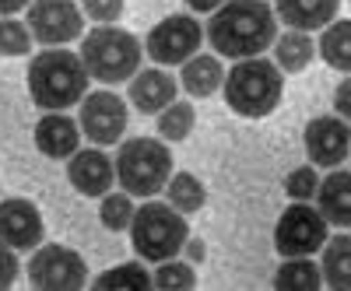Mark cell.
<instances>
[{
  "label": "cell",
  "mask_w": 351,
  "mask_h": 291,
  "mask_svg": "<svg viewBox=\"0 0 351 291\" xmlns=\"http://www.w3.org/2000/svg\"><path fill=\"white\" fill-rule=\"evenodd\" d=\"M278 291H316L324 288V270H319L309 256H285V264L274 274Z\"/></svg>",
  "instance_id": "22"
},
{
  "label": "cell",
  "mask_w": 351,
  "mask_h": 291,
  "mask_svg": "<svg viewBox=\"0 0 351 291\" xmlns=\"http://www.w3.org/2000/svg\"><path fill=\"white\" fill-rule=\"evenodd\" d=\"M144 46L134 32H123V28L112 25H99L88 36H81V60L88 77H95L102 84H120L130 81L141 67Z\"/></svg>",
  "instance_id": "4"
},
{
  "label": "cell",
  "mask_w": 351,
  "mask_h": 291,
  "mask_svg": "<svg viewBox=\"0 0 351 291\" xmlns=\"http://www.w3.org/2000/svg\"><path fill=\"white\" fill-rule=\"evenodd\" d=\"M134 197L130 193H106L102 203H99V221L109 228V231H130V221H134Z\"/></svg>",
  "instance_id": "27"
},
{
  "label": "cell",
  "mask_w": 351,
  "mask_h": 291,
  "mask_svg": "<svg viewBox=\"0 0 351 291\" xmlns=\"http://www.w3.org/2000/svg\"><path fill=\"white\" fill-rule=\"evenodd\" d=\"M316 165H299L295 172H288V179H285V193L291 200H313L316 197Z\"/></svg>",
  "instance_id": "30"
},
{
  "label": "cell",
  "mask_w": 351,
  "mask_h": 291,
  "mask_svg": "<svg viewBox=\"0 0 351 291\" xmlns=\"http://www.w3.org/2000/svg\"><path fill=\"white\" fill-rule=\"evenodd\" d=\"M319 56L334 67L351 74V18L348 21H330L319 36Z\"/></svg>",
  "instance_id": "23"
},
{
  "label": "cell",
  "mask_w": 351,
  "mask_h": 291,
  "mask_svg": "<svg viewBox=\"0 0 351 291\" xmlns=\"http://www.w3.org/2000/svg\"><path fill=\"white\" fill-rule=\"evenodd\" d=\"M28 4H32V0H0V14H14V11H21V8H28Z\"/></svg>",
  "instance_id": "36"
},
{
  "label": "cell",
  "mask_w": 351,
  "mask_h": 291,
  "mask_svg": "<svg viewBox=\"0 0 351 291\" xmlns=\"http://www.w3.org/2000/svg\"><path fill=\"white\" fill-rule=\"evenodd\" d=\"M95 291H116V288H123V291H144V288H155L148 267H141V264H120V267H109L102 270L95 281H92Z\"/></svg>",
  "instance_id": "25"
},
{
  "label": "cell",
  "mask_w": 351,
  "mask_h": 291,
  "mask_svg": "<svg viewBox=\"0 0 351 291\" xmlns=\"http://www.w3.org/2000/svg\"><path fill=\"white\" fill-rule=\"evenodd\" d=\"M28 28L43 46H67L84 32V11L74 0H32L28 4Z\"/></svg>",
  "instance_id": "10"
},
{
  "label": "cell",
  "mask_w": 351,
  "mask_h": 291,
  "mask_svg": "<svg viewBox=\"0 0 351 291\" xmlns=\"http://www.w3.org/2000/svg\"><path fill=\"white\" fill-rule=\"evenodd\" d=\"M334 112L341 116V120H351V77L334 88Z\"/></svg>",
  "instance_id": "33"
},
{
  "label": "cell",
  "mask_w": 351,
  "mask_h": 291,
  "mask_svg": "<svg viewBox=\"0 0 351 291\" xmlns=\"http://www.w3.org/2000/svg\"><path fill=\"white\" fill-rule=\"evenodd\" d=\"M116 162V179H120L123 193L130 197H155L165 190L172 176V155L162 140L155 137H130L120 144Z\"/></svg>",
  "instance_id": "6"
},
{
  "label": "cell",
  "mask_w": 351,
  "mask_h": 291,
  "mask_svg": "<svg viewBox=\"0 0 351 291\" xmlns=\"http://www.w3.org/2000/svg\"><path fill=\"white\" fill-rule=\"evenodd\" d=\"M193 120H197V112H193L190 102H169L158 112V134H162V140H172V144L186 140L190 130H193Z\"/></svg>",
  "instance_id": "26"
},
{
  "label": "cell",
  "mask_w": 351,
  "mask_h": 291,
  "mask_svg": "<svg viewBox=\"0 0 351 291\" xmlns=\"http://www.w3.org/2000/svg\"><path fill=\"white\" fill-rule=\"evenodd\" d=\"M186 239H190V225L172 203L148 200L144 207L134 211L130 242H134V253L144 264H162V260L180 256Z\"/></svg>",
  "instance_id": "5"
},
{
  "label": "cell",
  "mask_w": 351,
  "mask_h": 291,
  "mask_svg": "<svg viewBox=\"0 0 351 291\" xmlns=\"http://www.w3.org/2000/svg\"><path fill=\"white\" fill-rule=\"evenodd\" d=\"M18 281V256L8 242H0V288H11Z\"/></svg>",
  "instance_id": "32"
},
{
  "label": "cell",
  "mask_w": 351,
  "mask_h": 291,
  "mask_svg": "<svg viewBox=\"0 0 351 291\" xmlns=\"http://www.w3.org/2000/svg\"><path fill=\"white\" fill-rule=\"evenodd\" d=\"M221 4H225V0H186V8L197 11V14H215Z\"/></svg>",
  "instance_id": "35"
},
{
  "label": "cell",
  "mask_w": 351,
  "mask_h": 291,
  "mask_svg": "<svg viewBox=\"0 0 351 291\" xmlns=\"http://www.w3.org/2000/svg\"><path fill=\"white\" fill-rule=\"evenodd\" d=\"M211 49L228 60H250L278 39V14L263 0H225L204 28Z\"/></svg>",
  "instance_id": "1"
},
{
  "label": "cell",
  "mask_w": 351,
  "mask_h": 291,
  "mask_svg": "<svg viewBox=\"0 0 351 291\" xmlns=\"http://www.w3.org/2000/svg\"><path fill=\"white\" fill-rule=\"evenodd\" d=\"M46 236L43 228V214L32 200L25 197H8L0 200V242H8L11 249H36Z\"/></svg>",
  "instance_id": "13"
},
{
  "label": "cell",
  "mask_w": 351,
  "mask_h": 291,
  "mask_svg": "<svg viewBox=\"0 0 351 291\" xmlns=\"http://www.w3.org/2000/svg\"><path fill=\"white\" fill-rule=\"evenodd\" d=\"M302 144H306V155H309L313 165H319V168L341 165L351 155L348 120H341V116H316V120L306 123Z\"/></svg>",
  "instance_id": "12"
},
{
  "label": "cell",
  "mask_w": 351,
  "mask_h": 291,
  "mask_svg": "<svg viewBox=\"0 0 351 291\" xmlns=\"http://www.w3.org/2000/svg\"><path fill=\"white\" fill-rule=\"evenodd\" d=\"M67 179L84 197H106L109 186L116 183V162L102 148L74 151L71 162H67Z\"/></svg>",
  "instance_id": "14"
},
{
  "label": "cell",
  "mask_w": 351,
  "mask_h": 291,
  "mask_svg": "<svg viewBox=\"0 0 351 291\" xmlns=\"http://www.w3.org/2000/svg\"><path fill=\"white\" fill-rule=\"evenodd\" d=\"M316 53V42L309 32H299V28H291V32H281L274 39V64L281 67V74H299L309 67Z\"/></svg>",
  "instance_id": "20"
},
{
  "label": "cell",
  "mask_w": 351,
  "mask_h": 291,
  "mask_svg": "<svg viewBox=\"0 0 351 291\" xmlns=\"http://www.w3.org/2000/svg\"><path fill=\"white\" fill-rule=\"evenodd\" d=\"M152 281H155V288H165V291H190V288H197V274H193L190 260H162Z\"/></svg>",
  "instance_id": "28"
},
{
  "label": "cell",
  "mask_w": 351,
  "mask_h": 291,
  "mask_svg": "<svg viewBox=\"0 0 351 291\" xmlns=\"http://www.w3.org/2000/svg\"><path fill=\"white\" fill-rule=\"evenodd\" d=\"M165 197L180 214H193V211L204 207L208 190H204V183L193 176V172H176V176H169V183H165Z\"/></svg>",
  "instance_id": "24"
},
{
  "label": "cell",
  "mask_w": 351,
  "mask_h": 291,
  "mask_svg": "<svg viewBox=\"0 0 351 291\" xmlns=\"http://www.w3.org/2000/svg\"><path fill=\"white\" fill-rule=\"evenodd\" d=\"M180 256H186L190 264H204V256H208V246H204V239H186Z\"/></svg>",
  "instance_id": "34"
},
{
  "label": "cell",
  "mask_w": 351,
  "mask_h": 291,
  "mask_svg": "<svg viewBox=\"0 0 351 291\" xmlns=\"http://www.w3.org/2000/svg\"><path fill=\"white\" fill-rule=\"evenodd\" d=\"M225 102L236 116H246V120H260V116H271L281 102L285 92V74L274 60H263V56H250V60H239L225 74Z\"/></svg>",
  "instance_id": "3"
},
{
  "label": "cell",
  "mask_w": 351,
  "mask_h": 291,
  "mask_svg": "<svg viewBox=\"0 0 351 291\" xmlns=\"http://www.w3.org/2000/svg\"><path fill=\"white\" fill-rule=\"evenodd\" d=\"M127 120H130L127 102L116 92H92L81 99L77 123H81V134L92 144H116L127 130Z\"/></svg>",
  "instance_id": "11"
},
{
  "label": "cell",
  "mask_w": 351,
  "mask_h": 291,
  "mask_svg": "<svg viewBox=\"0 0 351 291\" xmlns=\"http://www.w3.org/2000/svg\"><path fill=\"white\" fill-rule=\"evenodd\" d=\"M341 8V0H274V14L299 32H313V28H327Z\"/></svg>",
  "instance_id": "18"
},
{
  "label": "cell",
  "mask_w": 351,
  "mask_h": 291,
  "mask_svg": "<svg viewBox=\"0 0 351 291\" xmlns=\"http://www.w3.org/2000/svg\"><path fill=\"white\" fill-rule=\"evenodd\" d=\"M180 84L193 99H211L225 84V67L218 60V53H193L180 71Z\"/></svg>",
  "instance_id": "19"
},
{
  "label": "cell",
  "mask_w": 351,
  "mask_h": 291,
  "mask_svg": "<svg viewBox=\"0 0 351 291\" xmlns=\"http://www.w3.org/2000/svg\"><path fill=\"white\" fill-rule=\"evenodd\" d=\"M319 270H324V281L330 288L351 291V236L348 231L324 242V264H319Z\"/></svg>",
  "instance_id": "21"
},
{
  "label": "cell",
  "mask_w": 351,
  "mask_h": 291,
  "mask_svg": "<svg viewBox=\"0 0 351 291\" xmlns=\"http://www.w3.org/2000/svg\"><path fill=\"white\" fill-rule=\"evenodd\" d=\"M330 239V225L319 214V207H309L306 200H295L291 207L274 225V249L281 256H313L316 249H324Z\"/></svg>",
  "instance_id": "7"
},
{
  "label": "cell",
  "mask_w": 351,
  "mask_h": 291,
  "mask_svg": "<svg viewBox=\"0 0 351 291\" xmlns=\"http://www.w3.org/2000/svg\"><path fill=\"white\" fill-rule=\"evenodd\" d=\"M32 49V28L14 18H0V56H25Z\"/></svg>",
  "instance_id": "29"
},
{
  "label": "cell",
  "mask_w": 351,
  "mask_h": 291,
  "mask_svg": "<svg viewBox=\"0 0 351 291\" xmlns=\"http://www.w3.org/2000/svg\"><path fill=\"white\" fill-rule=\"evenodd\" d=\"M36 256L28 260V281L39 291H77L88 284L84 260L67 246H36Z\"/></svg>",
  "instance_id": "9"
},
{
  "label": "cell",
  "mask_w": 351,
  "mask_h": 291,
  "mask_svg": "<svg viewBox=\"0 0 351 291\" xmlns=\"http://www.w3.org/2000/svg\"><path fill=\"white\" fill-rule=\"evenodd\" d=\"M204 42V25L193 14H169L148 32V60L158 67L186 64Z\"/></svg>",
  "instance_id": "8"
},
{
  "label": "cell",
  "mask_w": 351,
  "mask_h": 291,
  "mask_svg": "<svg viewBox=\"0 0 351 291\" xmlns=\"http://www.w3.org/2000/svg\"><path fill=\"white\" fill-rule=\"evenodd\" d=\"M316 207L334 228H351V172H330L316 186Z\"/></svg>",
  "instance_id": "17"
},
{
  "label": "cell",
  "mask_w": 351,
  "mask_h": 291,
  "mask_svg": "<svg viewBox=\"0 0 351 291\" xmlns=\"http://www.w3.org/2000/svg\"><path fill=\"white\" fill-rule=\"evenodd\" d=\"M81 11L95 25H112L123 14V0H81Z\"/></svg>",
  "instance_id": "31"
},
{
  "label": "cell",
  "mask_w": 351,
  "mask_h": 291,
  "mask_svg": "<svg viewBox=\"0 0 351 291\" xmlns=\"http://www.w3.org/2000/svg\"><path fill=\"white\" fill-rule=\"evenodd\" d=\"M88 71L81 53H71L64 46H46L36 53V60L28 64V95L46 112L71 109L84 99L88 92Z\"/></svg>",
  "instance_id": "2"
},
{
  "label": "cell",
  "mask_w": 351,
  "mask_h": 291,
  "mask_svg": "<svg viewBox=\"0 0 351 291\" xmlns=\"http://www.w3.org/2000/svg\"><path fill=\"white\" fill-rule=\"evenodd\" d=\"M81 144V123H74L71 116L46 112L36 123V148L46 158H71Z\"/></svg>",
  "instance_id": "16"
},
{
  "label": "cell",
  "mask_w": 351,
  "mask_h": 291,
  "mask_svg": "<svg viewBox=\"0 0 351 291\" xmlns=\"http://www.w3.org/2000/svg\"><path fill=\"white\" fill-rule=\"evenodd\" d=\"M130 102L141 112H162L169 102H176V77L162 67H148V71H137L130 77Z\"/></svg>",
  "instance_id": "15"
}]
</instances>
